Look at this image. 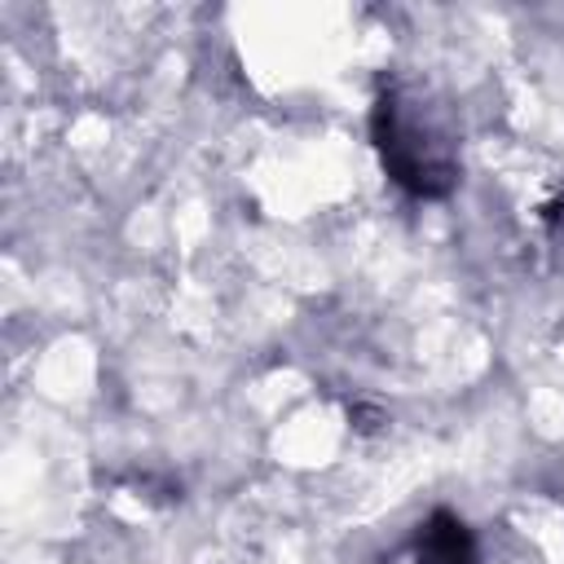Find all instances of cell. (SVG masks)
<instances>
[{"instance_id":"cell-1","label":"cell","mask_w":564,"mask_h":564,"mask_svg":"<svg viewBox=\"0 0 564 564\" xmlns=\"http://www.w3.org/2000/svg\"><path fill=\"white\" fill-rule=\"evenodd\" d=\"M419 560L423 564H476L463 524L449 520V516H432V524L419 538Z\"/></svg>"}]
</instances>
